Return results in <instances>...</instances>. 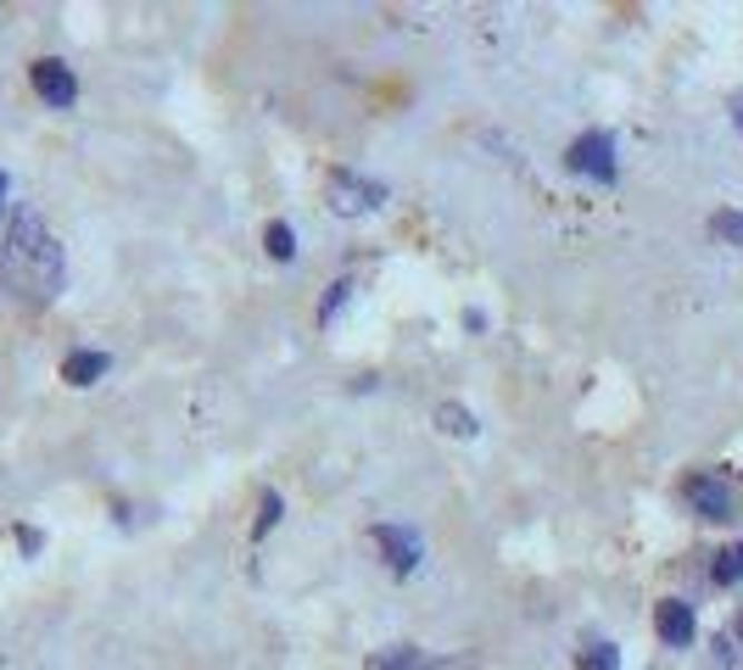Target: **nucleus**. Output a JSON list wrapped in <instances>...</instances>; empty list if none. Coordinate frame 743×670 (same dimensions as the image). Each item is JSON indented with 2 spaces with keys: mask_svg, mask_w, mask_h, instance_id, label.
Masks as SVG:
<instances>
[{
  "mask_svg": "<svg viewBox=\"0 0 743 670\" xmlns=\"http://www.w3.org/2000/svg\"><path fill=\"white\" fill-rule=\"evenodd\" d=\"M62 279H68L62 246L51 240L40 207L18 201L12 224H7V240H0V290L29 302V307H46V302L62 296Z\"/></svg>",
  "mask_w": 743,
  "mask_h": 670,
  "instance_id": "1",
  "label": "nucleus"
},
{
  "mask_svg": "<svg viewBox=\"0 0 743 670\" xmlns=\"http://www.w3.org/2000/svg\"><path fill=\"white\" fill-rule=\"evenodd\" d=\"M682 497H687V509H693L698 520H710V525H732V520H737V492H732L726 475H715V470L687 475Z\"/></svg>",
  "mask_w": 743,
  "mask_h": 670,
  "instance_id": "2",
  "label": "nucleus"
},
{
  "mask_svg": "<svg viewBox=\"0 0 743 670\" xmlns=\"http://www.w3.org/2000/svg\"><path fill=\"white\" fill-rule=\"evenodd\" d=\"M565 168L570 174H587V179H598V185H615V135L609 129H587V135H576L570 146H565Z\"/></svg>",
  "mask_w": 743,
  "mask_h": 670,
  "instance_id": "3",
  "label": "nucleus"
},
{
  "mask_svg": "<svg viewBox=\"0 0 743 670\" xmlns=\"http://www.w3.org/2000/svg\"><path fill=\"white\" fill-rule=\"evenodd\" d=\"M29 85H35V96H40L46 107H74V101H79V79H74V68L57 62V57H40V62L29 68Z\"/></svg>",
  "mask_w": 743,
  "mask_h": 670,
  "instance_id": "4",
  "label": "nucleus"
},
{
  "mask_svg": "<svg viewBox=\"0 0 743 670\" xmlns=\"http://www.w3.org/2000/svg\"><path fill=\"white\" fill-rule=\"evenodd\" d=\"M381 201H387V185H375V179H358V174L330 179V207H335L341 218H358V213L381 207Z\"/></svg>",
  "mask_w": 743,
  "mask_h": 670,
  "instance_id": "5",
  "label": "nucleus"
},
{
  "mask_svg": "<svg viewBox=\"0 0 743 670\" xmlns=\"http://www.w3.org/2000/svg\"><path fill=\"white\" fill-rule=\"evenodd\" d=\"M375 542H381V553H387V564H392L398 575H414V570H420V559H426L420 536H414V531H403V525H375Z\"/></svg>",
  "mask_w": 743,
  "mask_h": 670,
  "instance_id": "6",
  "label": "nucleus"
},
{
  "mask_svg": "<svg viewBox=\"0 0 743 670\" xmlns=\"http://www.w3.org/2000/svg\"><path fill=\"white\" fill-rule=\"evenodd\" d=\"M654 631H659V642H665V648H687V642H693V631H698L693 603H682V598L654 603Z\"/></svg>",
  "mask_w": 743,
  "mask_h": 670,
  "instance_id": "7",
  "label": "nucleus"
},
{
  "mask_svg": "<svg viewBox=\"0 0 743 670\" xmlns=\"http://www.w3.org/2000/svg\"><path fill=\"white\" fill-rule=\"evenodd\" d=\"M107 370H113V358H107V353H68L62 381H68V386H96Z\"/></svg>",
  "mask_w": 743,
  "mask_h": 670,
  "instance_id": "8",
  "label": "nucleus"
},
{
  "mask_svg": "<svg viewBox=\"0 0 743 670\" xmlns=\"http://www.w3.org/2000/svg\"><path fill=\"white\" fill-rule=\"evenodd\" d=\"M420 648L414 642H398V648H381V653H369V670H420Z\"/></svg>",
  "mask_w": 743,
  "mask_h": 670,
  "instance_id": "9",
  "label": "nucleus"
},
{
  "mask_svg": "<svg viewBox=\"0 0 743 670\" xmlns=\"http://www.w3.org/2000/svg\"><path fill=\"white\" fill-rule=\"evenodd\" d=\"M437 425H442L448 436H476V431H481V420H476L470 408H459V403H442V408H437Z\"/></svg>",
  "mask_w": 743,
  "mask_h": 670,
  "instance_id": "10",
  "label": "nucleus"
},
{
  "mask_svg": "<svg viewBox=\"0 0 743 670\" xmlns=\"http://www.w3.org/2000/svg\"><path fill=\"white\" fill-rule=\"evenodd\" d=\"M710 581H715V587H737V581H743V542H732V548H721V559H715V570H710Z\"/></svg>",
  "mask_w": 743,
  "mask_h": 670,
  "instance_id": "11",
  "label": "nucleus"
},
{
  "mask_svg": "<svg viewBox=\"0 0 743 670\" xmlns=\"http://www.w3.org/2000/svg\"><path fill=\"white\" fill-rule=\"evenodd\" d=\"M263 246H268V257L291 263V257H296V235H291V224H285V218H274V224L263 229Z\"/></svg>",
  "mask_w": 743,
  "mask_h": 670,
  "instance_id": "12",
  "label": "nucleus"
},
{
  "mask_svg": "<svg viewBox=\"0 0 743 670\" xmlns=\"http://www.w3.org/2000/svg\"><path fill=\"white\" fill-rule=\"evenodd\" d=\"M280 514H285L280 492H274V486H263V497H257V525H252V536H268V531L280 525Z\"/></svg>",
  "mask_w": 743,
  "mask_h": 670,
  "instance_id": "13",
  "label": "nucleus"
},
{
  "mask_svg": "<svg viewBox=\"0 0 743 670\" xmlns=\"http://www.w3.org/2000/svg\"><path fill=\"white\" fill-rule=\"evenodd\" d=\"M710 235H715L721 246H743V213H715V218H710Z\"/></svg>",
  "mask_w": 743,
  "mask_h": 670,
  "instance_id": "14",
  "label": "nucleus"
},
{
  "mask_svg": "<svg viewBox=\"0 0 743 670\" xmlns=\"http://www.w3.org/2000/svg\"><path fill=\"white\" fill-rule=\"evenodd\" d=\"M576 664H581V670H620V653H615L609 642H593V648H581Z\"/></svg>",
  "mask_w": 743,
  "mask_h": 670,
  "instance_id": "15",
  "label": "nucleus"
},
{
  "mask_svg": "<svg viewBox=\"0 0 743 670\" xmlns=\"http://www.w3.org/2000/svg\"><path fill=\"white\" fill-rule=\"evenodd\" d=\"M346 296H352V279H335V285L324 290V302H319V324H330L335 307H346Z\"/></svg>",
  "mask_w": 743,
  "mask_h": 670,
  "instance_id": "16",
  "label": "nucleus"
},
{
  "mask_svg": "<svg viewBox=\"0 0 743 670\" xmlns=\"http://www.w3.org/2000/svg\"><path fill=\"white\" fill-rule=\"evenodd\" d=\"M420 670H476V653H442V659H426Z\"/></svg>",
  "mask_w": 743,
  "mask_h": 670,
  "instance_id": "17",
  "label": "nucleus"
},
{
  "mask_svg": "<svg viewBox=\"0 0 743 670\" xmlns=\"http://www.w3.org/2000/svg\"><path fill=\"white\" fill-rule=\"evenodd\" d=\"M18 542H23V553H40V531H29V525H23V531H18Z\"/></svg>",
  "mask_w": 743,
  "mask_h": 670,
  "instance_id": "18",
  "label": "nucleus"
},
{
  "mask_svg": "<svg viewBox=\"0 0 743 670\" xmlns=\"http://www.w3.org/2000/svg\"><path fill=\"white\" fill-rule=\"evenodd\" d=\"M732 124H737V135H743V96L732 101Z\"/></svg>",
  "mask_w": 743,
  "mask_h": 670,
  "instance_id": "19",
  "label": "nucleus"
},
{
  "mask_svg": "<svg viewBox=\"0 0 743 670\" xmlns=\"http://www.w3.org/2000/svg\"><path fill=\"white\" fill-rule=\"evenodd\" d=\"M0 213H7V174H0Z\"/></svg>",
  "mask_w": 743,
  "mask_h": 670,
  "instance_id": "20",
  "label": "nucleus"
},
{
  "mask_svg": "<svg viewBox=\"0 0 743 670\" xmlns=\"http://www.w3.org/2000/svg\"><path fill=\"white\" fill-rule=\"evenodd\" d=\"M737 642H743V609H737Z\"/></svg>",
  "mask_w": 743,
  "mask_h": 670,
  "instance_id": "21",
  "label": "nucleus"
}]
</instances>
